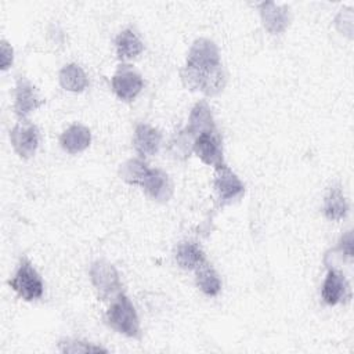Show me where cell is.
<instances>
[{"mask_svg": "<svg viewBox=\"0 0 354 354\" xmlns=\"http://www.w3.org/2000/svg\"><path fill=\"white\" fill-rule=\"evenodd\" d=\"M181 80L187 88L206 95L223 91L227 76L214 41L201 37L192 43L185 66L181 69Z\"/></svg>", "mask_w": 354, "mask_h": 354, "instance_id": "obj_1", "label": "cell"}, {"mask_svg": "<svg viewBox=\"0 0 354 354\" xmlns=\"http://www.w3.org/2000/svg\"><path fill=\"white\" fill-rule=\"evenodd\" d=\"M105 318L108 325L118 330L119 333L126 335L129 337L140 336L138 315L133 303L126 295L119 293L118 296H115L113 301L106 310Z\"/></svg>", "mask_w": 354, "mask_h": 354, "instance_id": "obj_2", "label": "cell"}, {"mask_svg": "<svg viewBox=\"0 0 354 354\" xmlns=\"http://www.w3.org/2000/svg\"><path fill=\"white\" fill-rule=\"evenodd\" d=\"M8 285L17 292L21 299L26 301L40 299L44 290L41 277L26 257H22L19 260L18 268L14 277L8 281Z\"/></svg>", "mask_w": 354, "mask_h": 354, "instance_id": "obj_3", "label": "cell"}, {"mask_svg": "<svg viewBox=\"0 0 354 354\" xmlns=\"http://www.w3.org/2000/svg\"><path fill=\"white\" fill-rule=\"evenodd\" d=\"M91 283L101 299H112L120 293V279L116 268L105 261L97 260L90 267Z\"/></svg>", "mask_w": 354, "mask_h": 354, "instance_id": "obj_4", "label": "cell"}, {"mask_svg": "<svg viewBox=\"0 0 354 354\" xmlns=\"http://www.w3.org/2000/svg\"><path fill=\"white\" fill-rule=\"evenodd\" d=\"M213 187L217 195V201L221 206L239 201L245 194L243 183L227 165L216 169Z\"/></svg>", "mask_w": 354, "mask_h": 354, "instance_id": "obj_5", "label": "cell"}, {"mask_svg": "<svg viewBox=\"0 0 354 354\" xmlns=\"http://www.w3.org/2000/svg\"><path fill=\"white\" fill-rule=\"evenodd\" d=\"M141 75L129 64H120L112 76V90L119 100L130 102L142 90Z\"/></svg>", "mask_w": 354, "mask_h": 354, "instance_id": "obj_6", "label": "cell"}, {"mask_svg": "<svg viewBox=\"0 0 354 354\" xmlns=\"http://www.w3.org/2000/svg\"><path fill=\"white\" fill-rule=\"evenodd\" d=\"M192 151L206 165L218 169L225 165L223 144L218 131H207L195 137Z\"/></svg>", "mask_w": 354, "mask_h": 354, "instance_id": "obj_7", "label": "cell"}, {"mask_svg": "<svg viewBox=\"0 0 354 354\" xmlns=\"http://www.w3.org/2000/svg\"><path fill=\"white\" fill-rule=\"evenodd\" d=\"M10 141L22 159H29L39 147V129L29 120L22 119L10 131Z\"/></svg>", "mask_w": 354, "mask_h": 354, "instance_id": "obj_8", "label": "cell"}, {"mask_svg": "<svg viewBox=\"0 0 354 354\" xmlns=\"http://www.w3.org/2000/svg\"><path fill=\"white\" fill-rule=\"evenodd\" d=\"M140 187L156 202H167L173 195V184L169 174L160 169H148Z\"/></svg>", "mask_w": 354, "mask_h": 354, "instance_id": "obj_9", "label": "cell"}, {"mask_svg": "<svg viewBox=\"0 0 354 354\" xmlns=\"http://www.w3.org/2000/svg\"><path fill=\"white\" fill-rule=\"evenodd\" d=\"M43 104V100L36 91V87L26 79L19 77L17 80L15 86V102H14V111L15 115L22 120L29 113L36 111Z\"/></svg>", "mask_w": 354, "mask_h": 354, "instance_id": "obj_10", "label": "cell"}, {"mask_svg": "<svg viewBox=\"0 0 354 354\" xmlns=\"http://www.w3.org/2000/svg\"><path fill=\"white\" fill-rule=\"evenodd\" d=\"M260 17L263 26L272 35L282 33L290 24L289 7L277 4L274 1H266L260 4Z\"/></svg>", "mask_w": 354, "mask_h": 354, "instance_id": "obj_11", "label": "cell"}, {"mask_svg": "<svg viewBox=\"0 0 354 354\" xmlns=\"http://www.w3.org/2000/svg\"><path fill=\"white\" fill-rule=\"evenodd\" d=\"M350 295V286L346 277L335 268H329L321 288L322 300L328 306H336L344 301Z\"/></svg>", "mask_w": 354, "mask_h": 354, "instance_id": "obj_12", "label": "cell"}, {"mask_svg": "<svg viewBox=\"0 0 354 354\" xmlns=\"http://www.w3.org/2000/svg\"><path fill=\"white\" fill-rule=\"evenodd\" d=\"M160 142L162 134L158 129L147 123H140L136 126L133 145L141 158L155 155L160 147Z\"/></svg>", "mask_w": 354, "mask_h": 354, "instance_id": "obj_13", "label": "cell"}, {"mask_svg": "<svg viewBox=\"0 0 354 354\" xmlns=\"http://www.w3.org/2000/svg\"><path fill=\"white\" fill-rule=\"evenodd\" d=\"M216 130H217L216 123H214L209 104L205 100L198 101L191 109L185 131L195 138L202 133L216 131Z\"/></svg>", "mask_w": 354, "mask_h": 354, "instance_id": "obj_14", "label": "cell"}, {"mask_svg": "<svg viewBox=\"0 0 354 354\" xmlns=\"http://www.w3.org/2000/svg\"><path fill=\"white\" fill-rule=\"evenodd\" d=\"M174 259L176 263L187 271H195L205 261V253L199 243L194 241H181L174 248Z\"/></svg>", "mask_w": 354, "mask_h": 354, "instance_id": "obj_15", "label": "cell"}, {"mask_svg": "<svg viewBox=\"0 0 354 354\" xmlns=\"http://www.w3.org/2000/svg\"><path fill=\"white\" fill-rule=\"evenodd\" d=\"M91 142L90 130L79 123L69 126L59 137V144L68 153H79L88 148Z\"/></svg>", "mask_w": 354, "mask_h": 354, "instance_id": "obj_16", "label": "cell"}, {"mask_svg": "<svg viewBox=\"0 0 354 354\" xmlns=\"http://www.w3.org/2000/svg\"><path fill=\"white\" fill-rule=\"evenodd\" d=\"M322 209H324L325 217L332 221H339L346 217L348 212V205L343 194V189L339 184H335L328 189L324 199Z\"/></svg>", "mask_w": 354, "mask_h": 354, "instance_id": "obj_17", "label": "cell"}, {"mask_svg": "<svg viewBox=\"0 0 354 354\" xmlns=\"http://www.w3.org/2000/svg\"><path fill=\"white\" fill-rule=\"evenodd\" d=\"M115 46H116L118 58L120 61H130L138 57L144 50V44L141 39L131 29L122 30L115 40Z\"/></svg>", "mask_w": 354, "mask_h": 354, "instance_id": "obj_18", "label": "cell"}, {"mask_svg": "<svg viewBox=\"0 0 354 354\" xmlns=\"http://www.w3.org/2000/svg\"><path fill=\"white\" fill-rule=\"evenodd\" d=\"M195 282L199 290L210 297L217 296L221 290V279L207 261L195 270Z\"/></svg>", "mask_w": 354, "mask_h": 354, "instance_id": "obj_19", "label": "cell"}, {"mask_svg": "<svg viewBox=\"0 0 354 354\" xmlns=\"http://www.w3.org/2000/svg\"><path fill=\"white\" fill-rule=\"evenodd\" d=\"M59 84L68 91L80 93L88 86V79L82 66L77 64H68L59 71Z\"/></svg>", "mask_w": 354, "mask_h": 354, "instance_id": "obj_20", "label": "cell"}, {"mask_svg": "<svg viewBox=\"0 0 354 354\" xmlns=\"http://www.w3.org/2000/svg\"><path fill=\"white\" fill-rule=\"evenodd\" d=\"M149 167L144 159L131 158V159L126 160L123 165H120L119 176L123 181H126L131 185H140Z\"/></svg>", "mask_w": 354, "mask_h": 354, "instance_id": "obj_21", "label": "cell"}, {"mask_svg": "<svg viewBox=\"0 0 354 354\" xmlns=\"http://www.w3.org/2000/svg\"><path fill=\"white\" fill-rule=\"evenodd\" d=\"M195 138L184 130L177 131L169 142V151L176 159H185L189 156L194 148Z\"/></svg>", "mask_w": 354, "mask_h": 354, "instance_id": "obj_22", "label": "cell"}, {"mask_svg": "<svg viewBox=\"0 0 354 354\" xmlns=\"http://www.w3.org/2000/svg\"><path fill=\"white\" fill-rule=\"evenodd\" d=\"M59 351L62 353H71V354H77V353H106L105 348L100 346H94L87 342H80V340H64L59 343Z\"/></svg>", "mask_w": 354, "mask_h": 354, "instance_id": "obj_23", "label": "cell"}, {"mask_svg": "<svg viewBox=\"0 0 354 354\" xmlns=\"http://www.w3.org/2000/svg\"><path fill=\"white\" fill-rule=\"evenodd\" d=\"M0 68L1 71H7L10 68V65L12 64V58H14V51L11 44H8L6 40H1L0 44Z\"/></svg>", "mask_w": 354, "mask_h": 354, "instance_id": "obj_24", "label": "cell"}, {"mask_svg": "<svg viewBox=\"0 0 354 354\" xmlns=\"http://www.w3.org/2000/svg\"><path fill=\"white\" fill-rule=\"evenodd\" d=\"M339 249L342 253H344L347 257H353V232L347 231L342 238H340V245Z\"/></svg>", "mask_w": 354, "mask_h": 354, "instance_id": "obj_25", "label": "cell"}]
</instances>
